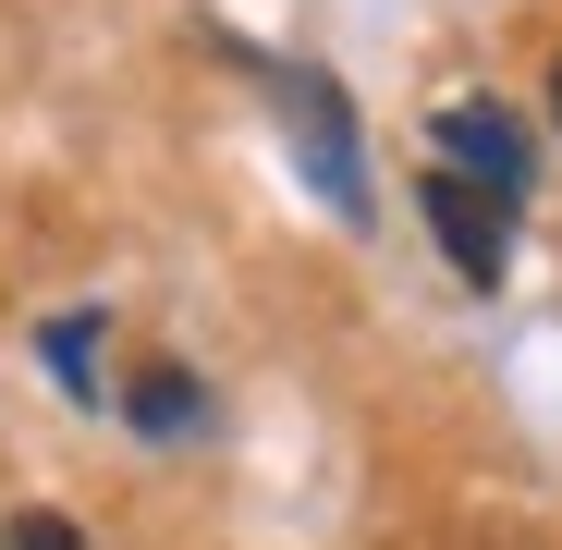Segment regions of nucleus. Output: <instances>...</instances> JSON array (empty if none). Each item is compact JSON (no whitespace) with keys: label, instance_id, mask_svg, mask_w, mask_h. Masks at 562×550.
I'll use <instances>...</instances> for the list:
<instances>
[{"label":"nucleus","instance_id":"obj_3","mask_svg":"<svg viewBox=\"0 0 562 550\" xmlns=\"http://www.w3.org/2000/svg\"><path fill=\"white\" fill-rule=\"evenodd\" d=\"M428 233L452 245V269H464V282H502V233H514V209L502 197H477V183H452V171H428Z\"/></svg>","mask_w":562,"mask_h":550},{"label":"nucleus","instance_id":"obj_4","mask_svg":"<svg viewBox=\"0 0 562 550\" xmlns=\"http://www.w3.org/2000/svg\"><path fill=\"white\" fill-rule=\"evenodd\" d=\"M196 416H209V392L183 380V367H147L135 380V428H196Z\"/></svg>","mask_w":562,"mask_h":550},{"label":"nucleus","instance_id":"obj_6","mask_svg":"<svg viewBox=\"0 0 562 550\" xmlns=\"http://www.w3.org/2000/svg\"><path fill=\"white\" fill-rule=\"evenodd\" d=\"M0 550H86V526H74V514H13Z\"/></svg>","mask_w":562,"mask_h":550},{"label":"nucleus","instance_id":"obj_7","mask_svg":"<svg viewBox=\"0 0 562 550\" xmlns=\"http://www.w3.org/2000/svg\"><path fill=\"white\" fill-rule=\"evenodd\" d=\"M550 123H562V74H550Z\"/></svg>","mask_w":562,"mask_h":550},{"label":"nucleus","instance_id":"obj_5","mask_svg":"<svg viewBox=\"0 0 562 550\" xmlns=\"http://www.w3.org/2000/svg\"><path fill=\"white\" fill-rule=\"evenodd\" d=\"M49 380L61 392H99V318H49Z\"/></svg>","mask_w":562,"mask_h":550},{"label":"nucleus","instance_id":"obj_1","mask_svg":"<svg viewBox=\"0 0 562 550\" xmlns=\"http://www.w3.org/2000/svg\"><path fill=\"white\" fill-rule=\"evenodd\" d=\"M269 99H281V123H294V159H306V183L342 209V221H367V159H355V99L318 74V61H281V49H245V37H221Z\"/></svg>","mask_w":562,"mask_h":550},{"label":"nucleus","instance_id":"obj_2","mask_svg":"<svg viewBox=\"0 0 562 550\" xmlns=\"http://www.w3.org/2000/svg\"><path fill=\"white\" fill-rule=\"evenodd\" d=\"M428 171H452V183H477V197H502V209H526V183H538V147H526V123L502 111V99H452L440 123H428Z\"/></svg>","mask_w":562,"mask_h":550}]
</instances>
